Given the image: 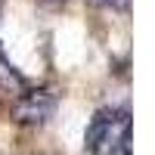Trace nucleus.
<instances>
[{"instance_id":"1","label":"nucleus","mask_w":155,"mask_h":155,"mask_svg":"<svg viewBox=\"0 0 155 155\" xmlns=\"http://www.w3.org/2000/svg\"><path fill=\"white\" fill-rule=\"evenodd\" d=\"M90 155H130V112L99 109L87 127Z\"/></svg>"},{"instance_id":"2","label":"nucleus","mask_w":155,"mask_h":155,"mask_svg":"<svg viewBox=\"0 0 155 155\" xmlns=\"http://www.w3.org/2000/svg\"><path fill=\"white\" fill-rule=\"evenodd\" d=\"M53 112H56V99L47 90L22 93L12 102V121H19V124H44L53 118Z\"/></svg>"},{"instance_id":"3","label":"nucleus","mask_w":155,"mask_h":155,"mask_svg":"<svg viewBox=\"0 0 155 155\" xmlns=\"http://www.w3.org/2000/svg\"><path fill=\"white\" fill-rule=\"evenodd\" d=\"M106 3H112L115 9H130V0H106Z\"/></svg>"},{"instance_id":"4","label":"nucleus","mask_w":155,"mask_h":155,"mask_svg":"<svg viewBox=\"0 0 155 155\" xmlns=\"http://www.w3.org/2000/svg\"><path fill=\"white\" fill-rule=\"evenodd\" d=\"M90 3H106V0H90Z\"/></svg>"}]
</instances>
